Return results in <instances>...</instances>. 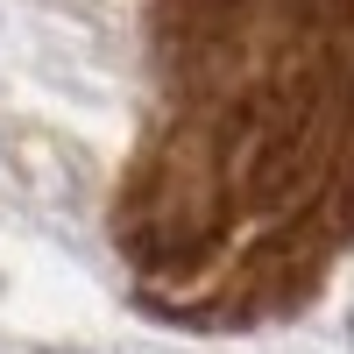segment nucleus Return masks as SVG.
I'll return each mask as SVG.
<instances>
[{"mask_svg":"<svg viewBox=\"0 0 354 354\" xmlns=\"http://www.w3.org/2000/svg\"><path fill=\"white\" fill-rule=\"evenodd\" d=\"M347 340H354V312H347Z\"/></svg>","mask_w":354,"mask_h":354,"instance_id":"obj_1","label":"nucleus"}]
</instances>
